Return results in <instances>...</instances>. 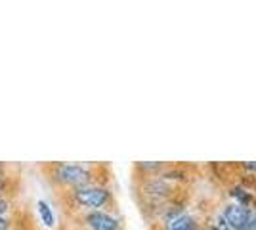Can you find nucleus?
<instances>
[{"label":"nucleus","mask_w":256,"mask_h":230,"mask_svg":"<svg viewBox=\"0 0 256 230\" xmlns=\"http://www.w3.org/2000/svg\"><path fill=\"white\" fill-rule=\"evenodd\" d=\"M46 173L48 178L54 184L62 188H75L82 186L88 182H94V171L82 163H64V161H56V163L46 165Z\"/></svg>","instance_id":"f257e3e1"},{"label":"nucleus","mask_w":256,"mask_h":230,"mask_svg":"<svg viewBox=\"0 0 256 230\" xmlns=\"http://www.w3.org/2000/svg\"><path fill=\"white\" fill-rule=\"evenodd\" d=\"M69 199L78 209L100 211L111 201V192L104 184L88 182V184H82V186L69 188Z\"/></svg>","instance_id":"f03ea898"},{"label":"nucleus","mask_w":256,"mask_h":230,"mask_svg":"<svg viewBox=\"0 0 256 230\" xmlns=\"http://www.w3.org/2000/svg\"><path fill=\"white\" fill-rule=\"evenodd\" d=\"M252 211L239 203H230L224 209L226 222L232 226V230H252Z\"/></svg>","instance_id":"7ed1b4c3"},{"label":"nucleus","mask_w":256,"mask_h":230,"mask_svg":"<svg viewBox=\"0 0 256 230\" xmlns=\"http://www.w3.org/2000/svg\"><path fill=\"white\" fill-rule=\"evenodd\" d=\"M84 226L88 230H120V220L106 211H88L84 217Z\"/></svg>","instance_id":"20e7f679"},{"label":"nucleus","mask_w":256,"mask_h":230,"mask_svg":"<svg viewBox=\"0 0 256 230\" xmlns=\"http://www.w3.org/2000/svg\"><path fill=\"white\" fill-rule=\"evenodd\" d=\"M166 230H195L197 222L193 217L182 213V211H170L166 213V222H164Z\"/></svg>","instance_id":"39448f33"},{"label":"nucleus","mask_w":256,"mask_h":230,"mask_svg":"<svg viewBox=\"0 0 256 230\" xmlns=\"http://www.w3.org/2000/svg\"><path fill=\"white\" fill-rule=\"evenodd\" d=\"M36 207H38V213H40V217H42V222L48 228H52L54 222H56V217H54L50 205H48L44 199H38V201H36Z\"/></svg>","instance_id":"423d86ee"},{"label":"nucleus","mask_w":256,"mask_h":230,"mask_svg":"<svg viewBox=\"0 0 256 230\" xmlns=\"http://www.w3.org/2000/svg\"><path fill=\"white\" fill-rule=\"evenodd\" d=\"M10 188H12V176L6 171V165L0 163V194L6 196L10 192Z\"/></svg>","instance_id":"0eeeda50"},{"label":"nucleus","mask_w":256,"mask_h":230,"mask_svg":"<svg viewBox=\"0 0 256 230\" xmlns=\"http://www.w3.org/2000/svg\"><path fill=\"white\" fill-rule=\"evenodd\" d=\"M232 196L237 197V199H239V205H245V207L248 205V201H250V196L245 194V190H243V188H239V186L232 188Z\"/></svg>","instance_id":"6e6552de"},{"label":"nucleus","mask_w":256,"mask_h":230,"mask_svg":"<svg viewBox=\"0 0 256 230\" xmlns=\"http://www.w3.org/2000/svg\"><path fill=\"white\" fill-rule=\"evenodd\" d=\"M12 209V201L8 196H2L0 194V215H8Z\"/></svg>","instance_id":"1a4fd4ad"},{"label":"nucleus","mask_w":256,"mask_h":230,"mask_svg":"<svg viewBox=\"0 0 256 230\" xmlns=\"http://www.w3.org/2000/svg\"><path fill=\"white\" fill-rule=\"evenodd\" d=\"M14 219L8 215H0V230H14Z\"/></svg>","instance_id":"9d476101"},{"label":"nucleus","mask_w":256,"mask_h":230,"mask_svg":"<svg viewBox=\"0 0 256 230\" xmlns=\"http://www.w3.org/2000/svg\"><path fill=\"white\" fill-rule=\"evenodd\" d=\"M252 230H256V213L252 215Z\"/></svg>","instance_id":"9b49d317"}]
</instances>
